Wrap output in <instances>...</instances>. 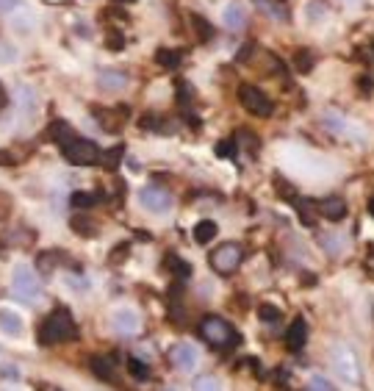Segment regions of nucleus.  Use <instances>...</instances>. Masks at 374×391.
Masks as SVG:
<instances>
[{
	"label": "nucleus",
	"instance_id": "nucleus-1",
	"mask_svg": "<svg viewBox=\"0 0 374 391\" xmlns=\"http://www.w3.org/2000/svg\"><path fill=\"white\" fill-rule=\"evenodd\" d=\"M78 336V325H75V319H72V314L69 311H64V308H59V311H53L45 322H42V327H39V341L42 344H64V341H72Z\"/></svg>",
	"mask_w": 374,
	"mask_h": 391
},
{
	"label": "nucleus",
	"instance_id": "nucleus-2",
	"mask_svg": "<svg viewBox=\"0 0 374 391\" xmlns=\"http://www.w3.org/2000/svg\"><path fill=\"white\" fill-rule=\"evenodd\" d=\"M200 336H203L211 347H217V350H225V347L239 344V333L227 325L225 319H219V317H205V319L200 322Z\"/></svg>",
	"mask_w": 374,
	"mask_h": 391
},
{
	"label": "nucleus",
	"instance_id": "nucleus-3",
	"mask_svg": "<svg viewBox=\"0 0 374 391\" xmlns=\"http://www.w3.org/2000/svg\"><path fill=\"white\" fill-rule=\"evenodd\" d=\"M62 150L64 159L72 166H92V164H100V156H103V150L94 144L92 139H81V136H75L72 142H67Z\"/></svg>",
	"mask_w": 374,
	"mask_h": 391
},
{
	"label": "nucleus",
	"instance_id": "nucleus-4",
	"mask_svg": "<svg viewBox=\"0 0 374 391\" xmlns=\"http://www.w3.org/2000/svg\"><path fill=\"white\" fill-rule=\"evenodd\" d=\"M211 269L219 272V275H230V272H236L239 266H242V261H244V250H242V244H236V242H225V244H219L217 250L211 253Z\"/></svg>",
	"mask_w": 374,
	"mask_h": 391
},
{
	"label": "nucleus",
	"instance_id": "nucleus-5",
	"mask_svg": "<svg viewBox=\"0 0 374 391\" xmlns=\"http://www.w3.org/2000/svg\"><path fill=\"white\" fill-rule=\"evenodd\" d=\"M333 366H336V372L344 378V383L361 386V363H358V356L352 353V347L336 344L333 347Z\"/></svg>",
	"mask_w": 374,
	"mask_h": 391
},
{
	"label": "nucleus",
	"instance_id": "nucleus-6",
	"mask_svg": "<svg viewBox=\"0 0 374 391\" xmlns=\"http://www.w3.org/2000/svg\"><path fill=\"white\" fill-rule=\"evenodd\" d=\"M11 286H14L17 297H23V300H28V302H33V300L42 297V283H39V278L33 275L31 266H26V264H20V266L14 269Z\"/></svg>",
	"mask_w": 374,
	"mask_h": 391
},
{
	"label": "nucleus",
	"instance_id": "nucleus-7",
	"mask_svg": "<svg viewBox=\"0 0 374 391\" xmlns=\"http://www.w3.org/2000/svg\"><path fill=\"white\" fill-rule=\"evenodd\" d=\"M239 100H242V106L247 108L249 114H255V117H272V100L266 98V92H261L258 86L244 84L239 89Z\"/></svg>",
	"mask_w": 374,
	"mask_h": 391
},
{
	"label": "nucleus",
	"instance_id": "nucleus-8",
	"mask_svg": "<svg viewBox=\"0 0 374 391\" xmlns=\"http://www.w3.org/2000/svg\"><path fill=\"white\" fill-rule=\"evenodd\" d=\"M139 200H142V205L150 214H166L172 208V195L166 189H161V186H144L139 192Z\"/></svg>",
	"mask_w": 374,
	"mask_h": 391
},
{
	"label": "nucleus",
	"instance_id": "nucleus-9",
	"mask_svg": "<svg viewBox=\"0 0 374 391\" xmlns=\"http://www.w3.org/2000/svg\"><path fill=\"white\" fill-rule=\"evenodd\" d=\"M169 361H172V366H178L181 372H191V369H197L200 353H197V347H194V344L181 341V344H175V347L169 350Z\"/></svg>",
	"mask_w": 374,
	"mask_h": 391
},
{
	"label": "nucleus",
	"instance_id": "nucleus-10",
	"mask_svg": "<svg viewBox=\"0 0 374 391\" xmlns=\"http://www.w3.org/2000/svg\"><path fill=\"white\" fill-rule=\"evenodd\" d=\"M222 23L230 28V31H242L247 26V8L242 3H227L222 8Z\"/></svg>",
	"mask_w": 374,
	"mask_h": 391
},
{
	"label": "nucleus",
	"instance_id": "nucleus-11",
	"mask_svg": "<svg viewBox=\"0 0 374 391\" xmlns=\"http://www.w3.org/2000/svg\"><path fill=\"white\" fill-rule=\"evenodd\" d=\"M285 344H288L291 353H300V350L308 344V325H305V319H294V322L288 325Z\"/></svg>",
	"mask_w": 374,
	"mask_h": 391
},
{
	"label": "nucleus",
	"instance_id": "nucleus-12",
	"mask_svg": "<svg viewBox=\"0 0 374 391\" xmlns=\"http://www.w3.org/2000/svg\"><path fill=\"white\" fill-rule=\"evenodd\" d=\"M111 325L117 327L120 333H136L139 325H142V319H139V314L133 308H117L114 317H111Z\"/></svg>",
	"mask_w": 374,
	"mask_h": 391
},
{
	"label": "nucleus",
	"instance_id": "nucleus-13",
	"mask_svg": "<svg viewBox=\"0 0 374 391\" xmlns=\"http://www.w3.org/2000/svg\"><path fill=\"white\" fill-rule=\"evenodd\" d=\"M316 208H319V214H322L324 220H330V222H339V220L346 217V203H344L341 197H327V200L316 203Z\"/></svg>",
	"mask_w": 374,
	"mask_h": 391
},
{
	"label": "nucleus",
	"instance_id": "nucleus-14",
	"mask_svg": "<svg viewBox=\"0 0 374 391\" xmlns=\"http://www.w3.org/2000/svg\"><path fill=\"white\" fill-rule=\"evenodd\" d=\"M97 84H100L103 89H108V92H117V89L128 86V72L117 69V67H111V69H103V72L97 75Z\"/></svg>",
	"mask_w": 374,
	"mask_h": 391
},
{
	"label": "nucleus",
	"instance_id": "nucleus-15",
	"mask_svg": "<svg viewBox=\"0 0 374 391\" xmlns=\"http://www.w3.org/2000/svg\"><path fill=\"white\" fill-rule=\"evenodd\" d=\"M92 372L100 378V380L114 383V380H117V361L111 358V356H94L92 358Z\"/></svg>",
	"mask_w": 374,
	"mask_h": 391
},
{
	"label": "nucleus",
	"instance_id": "nucleus-16",
	"mask_svg": "<svg viewBox=\"0 0 374 391\" xmlns=\"http://www.w3.org/2000/svg\"><path fill=\"white\" fill-rule=\"evenodd\" d=\"M0 330L6 333V336H20L26 325H23V317L17 314V311H11V308H0Z\"/></svg>",
	"mask_w": 374,
	"mask_h": 391
},
{
	"label": "nucleus",
	"instance_id": "nucleus-17",
	"mask_svg": "<svg viewBox=\"0 0 374 391\" xmlns=\"http://www.w3.org/2000/svg\"><path fill=\"white\" fill-rule=\"evenodd\" d=\"M92 111H94V120H97L106 130L117 133V130L123 128V123H125L123 111H108V108H92Z\"/></svg>",
	"mask_w": 374,
	"mask_h": 391
},
{
	"label": "nucleus",
	"instance_id": "nucleus-18",
	"mask_svg": "<svg viewBox=\"0 0 374 391\" xmlns=\"http://www.w3.org/2000/svg\"><path fill=\"white\" fill-rule=\"evenodd\" d=\"M255 3V8L261 11V14H266L269 20H288V11L283 8L280 0H252Z\"/></svg>",
	"mask_w": 374,
	"mask_h": 391
},
{
	"label": "nucleus",
	"instance_id": "nucleus-19",
	"mask_svg": "<svg viewBox=\"0 0 374 391\" xmlns=\"http://www.w3.org/2000/svg\"><path fill=\"white\" fill-rule=\"evenodd\" d=\"M47 136H50V139H53L56 144H62V147H64V144H67V142H72V139H75L78 133L72 130V125H69V123H64V120H56V123H53V125L47 128Z\"/></svg>",
	"mask_w": 374,
	"mask_h": 391
},
{
	"label": "nucleus",
	"instance_id": "nucleus-20",
	"mask_svg": "<svg viewBox=\"0 0 374 391\" xmlns=\"http://www.w3.org/2000/svg\"><path fill=\"white\" fill-rule=\"evenodd\" d=\"M217 233H219V225L214 220H203V222L194 225V242L197 244H211L217 239Z\"/></svg>",
	"mask_w": 374,
	"mask_h": 391
},
{
	"label": "nucleus",
	"instance_id": "nucleus-21",
	"mask_svg": "<svg viewBox=\"0 0 374 391\" xmlns=\"http://www.w3.org/2000/svg\"><path fill=\"white\" fill-rule=\"evenodd\" d=\"M69 228H72V233H78V236H84V239H92V236H97L94 222L89 220V217H84V214H75V217L69 220Z\"/></svg>",
	"mask_w": 374,
	"mask_h": 391
},
{
	"label": "nucleus",
	"instance_id": "nucleus-22",
	"mask_svg": "<svg viewBox=\"0 0 374 391\" xmlns=\"http://www.w3.org/2000/svg\"><path fill=\"white\" fill-rule=\"evenodd\" d=\"M59 261H64V253H59V250L39 253V259H36V269H39L42 275H47V272H53V269L59 266Z\"/></svg>",
	"mask_w": 374,
	"mask_h": 391
},
{
	"label": "nucleus",
	"instance_id": "nucleus-23",
	"mask_svg": "<svg viewBox=\"0 0 374 391\" xmlns=\"http://www.w3.org/2000/svg\"><path fill=\"white\" fill-rule=\"evenodd\" d=\"M294 205H297V211H300V217H302V222L313 228L316 225V214H319V208L313 205V200H302V197H297L294 200Z\"/></svg>",
	"mask_w": 374,
	"mask_h": 391
},
{
	"label": "nucleus",
	"instance_id": "nucleus-24",
	"mask_svg": "<svg viewBox=\"0 0 374 391\" xmlns=\"http://www.w3.org/2000/svg\"><path fill=\"white\" fill-rule=\"evenodd\" d=\"M156 62L164 67V69H178V67H181V53H178V50H169V47H158Z\"/></svg>",
	"mask_w": 374,
	"mask_h": 391
},
{
	"label": "nucleus",
	"instance_id": "nucleus-25",
	"mask_svg": "<svg viewBox=\"0 0 374 391\" xmlns=\"http://www.w3.org/2000/svg\"><path fill=\"white\" fill-rule=\"evenodd\" d=\"M123 144H114V147H108V150H103V156H100V164L106 166V169H117L120 164H123Z\"/></svg>",
	"mask_w": 374,
	"mask_h": 391
},
{
	"label": "nucleus",
	"instance_id": "nucleus-26",
	"mask_svg": "<svg viewBox=\"0 0 374 391\" xmlns=\"http://www.w3.org/2000/svg\"><path fill=\"white\" fill-rule=\"evenodd\" d=\"M188 20H191V28H194V33H197V39H200V42H208V39L214 36V28L208 26V20H205V17L191 14Z\"/></svg>",
	"mask_w": 374,
	"mask_h": 391
},
{
	"label": "nucleus",
	"instance_id": "nucleus-27",
	"mask_svg": "<svg viewBox=\"0 0 374 391\" xmlns=\"http://www.w3.org/2000/svg\"><path fill=\"white\" fill-rule=\"evenodd\" d=\"M275 192H278L285 203H294V200H297V189H294V183L285 181L283 175H275Z\"/></svg>",
	"mask_w": 374,
	"mask_h": 391
},
{
	"label": "nucleus",
	"instance_id": "nucleus-28",
	"mask_svg": "<svg viewBox=\"0 0 374 391\" xmlns=\"http://www.w3.org/2000/svg\"><path fill=\"white\" fill-rule=\"evenodd\" d=\"M164 266H172V272H175L178 278H188V275H191V264L181 261L178 256H166V259H164Z\"/></svg>",
	"mask_w": 374,
	"mask_h": 391
},
{
	"label": "nucleus",
	"instance_id": "nucleus-29",
	"mask_svg": "<svg viewBox=\"0 0 374 391\" xmlns=\"http://www.w3.org/2000/svg\"><path fill=\"white\" fill-rule=\"evenodd\" d=\"M128 372L133 375V380H147V378H150V366H147V363H142L139 358L128 361Z\"/></svg>",
	"mask_w": 374,
	"mask_h": 391
},
{
	"label": "nucleus",
	"instance_id": "nucleus-30",
	"mask_svg": "<svg viewBox=\"0 0 374 391\" xmlns=\"http://www.w3.org/2000/svg\"><path fill=\"white\" fill-rule=\"evenodd\" d=\"M17 100H20V106H23L26 111H33V108H36V92H33L31 86H20V89H17Z\"/></svg>",
	"mask_w": 374,
	"mask_h": 391
},
{
	"label": "nucleus",
	"instance_id": "nucleus-31",
	"mask_svg": "<svg viewBox=\"0 0 374 391\" xmlns=\"http://www.w3.org/2000/svg\"><path fill=\"white\" fill-rule=\"evenodd\" d=\"M258 314H261V319L264 322H269V325H275V322H280V308L278 305H269V302H264L261 308H258Z\"/></svg>",
	"mask_w": 374,
	"mask_h": 391
},
{
	"label": "nucleus",
	"instance_id": "nucleus-32",
	"mask_svg": "<svg viewBox=\"0 0 374 391\" xmlns=\"http://www.w3.org/2000/svg\"><path fill=\"white\" fill-rule=\"evenodd\" d=\"M305 14H308V23H322L324 14H327V8L322 6V0H311L308 8H305Z\"/></svg>",
	"mask_w": 374,
	"mask_h": 391
},
{
	"label": "nucleus",
	"instance_id": "nucleus-33",
	"mask_svg": "<svg viewBox=\"0 0 374 391\" xmlns=\"http://www.w3.org/2000/svg\"><path fill=\"white\" fill-rule=\"evenodd\" d=\"M94 203H97V195H92V192H75V195H72V205L81 208V211L92 208Z\"/></svg>",
	"mask_w": 374,
	"mask_h": 391
},
{
	"label": "nucleus",
	"instance_id": "nucleus-34",
	"mask_svg": "<svg viewBox=\"0 0 374 391\" xmlns=\"http://www.w3.org/2000/svg\"><path fill=\"white\" fill-rule=\"evenodd\" d=\"M194 391H222L217 378H211V375H203V378H197L194 380Z\"/></svg>",
	"mask_w": 374,
	"mask_h": 391
},
{
	"label": "nucleus",
	"instance_id": "nucleus-35",
	"mask_svg": "<svg viewBox=\"0 0 374 391\" xmlns=\"http://www.w3.org/2000/svg\"><path fill=\"white\" fill-rule=\"evenodd\" d=\"M294 64H297L300 72H311L313 69V53L311 50H300V53H297V59H294Z\"/></svg>",
	"mask_w": 374,
	"mask_h": 391
},
{
	"label": "nucleus",
	"instance_id": "nucleus-36",
	"mask_svg": "<svg viewBox=\"0 0 374 391\" xmlns=\"http://www.w3.org/2000/svg\"><path fill=\"white\" fill-rule=\"evenodd\" d=\"M17 59V50H14V45H8V42H0V64H11Z\"/></svg>",
	"mask_w": 374,
	"mask_h": 391
},
{
	"label": "nucleus",
	"instance_id": "nucleus-37",
	"mask_svg": "<svg viewBox=\"0 0 374 391\" xmlns=\"http://www.w3.org/2000/svg\"><path fill=\"white\" fill-rule=\"evenodd\" d=\"M106 47H108V50H123V47H125V36L120 31H111L108 36H106Z\"/></svg>",
	"mask_w": 374,
	"mask_h": 391
},
{
	"label": "nucleus",
	"instance_id": "nucleus-38",
	"mask_svg": "<svg viewBox=\"0 0 374 391\" xmlns=\"http://www.w3.org/2000/svg\"><path fill=\"white\" fill-rule=\"evenodd\" d=\"M236 153V142L233 139H225V142H219L217 144V156L219 159H230Z\"/></svg>",
	"mask_w": 374,
	"mask_h": 391
},
{
	"label": "nucleus",
	"instance_id": "nucleus-39",
	"mask_svg": "<svg viewBox=\"0 0 374 391\" xmlns=\"http://www.w3.org/2000/svg\"><path fill=\"white\" fill-rule=\"evenodd\" d=\"M23 8V0H0V14H14Z\"/></svg>",
	"mask_w": 374,
	"mask_h": 391
},
{
	"label": "nucleus",
	"instance_id": "nucleus-40",
	"mask_svg": "<svg viewBox=\"0 0 374 391\" xmlns=\"http://www.w3.org/2000/svg\"><path fill=\"white\" fill-rule=\"evenodd\" d=\"M31 23H33V17H31V14H23V17H14V28H17V31H23V33H28V31H31Z\"/></svg>",
	"mask_w": 374,
	"mask_h": 391
},
{
	"label": "nucleus",
	"instance_id": "nucleus-41",
	"mask_svg": "<svg viewBox=\"0 0 374 391\" xmlns=\"http://www.w3.org/2000/svg\"><path fill=\"white\" fill-rule=\"evenodd\" d=\"M128 253H130V244H117V247H114V253H111V264L125 261L128 259Z\"/></svg>",
	"mask_w": 374,
	"mask_h": 391
},
{
	"label": "nucleus",
	"instance_id": "nucleus-42",
	"mask_svg": "<svg viewBox=\"0 0 374 391\" xmlns=\"http://www.w3.org/2000/svg\"><path fill=\"white\" fill-rule=\"evenodd\" d=\"M311 391H336L324 378H311Z\"/></svg>",
	"mask_w": 374,
	"mask_h": 391
},
{
	"label": "nucleus",
	"instance_id": "nucleus-43",
	"mask_svg": "<svg viewBox=\"0 0 374 391\" xmlns=\"http://www.w3.org/2000/svg\"><path fill=\"white\" fill-rule=\"evenodd\" d=\"M178 100H181V103L191 100V86H188L186 81H178Z\"/></svg>",
	"mask_w": 374,
	"mask_h": 391
},
{
	"label": "nucleus",
	"instance_id": "nucleus-44",
	"mask_svg": "<svg viewBox=\"0 0 374 391\" xmlns=\"http://www.w3.org/2000/svg\"><path fill=\"white\" fill-rule=\"evenodd\" d=\"M139 125H142V128H147V130L161 128V125H158V117H156V114H147V117H142V120H139Z\"/></svg>",
	"mask_w": 374,
	"mask_h": 391
},
{
	"label": "nucleus",
	"instance_id": "nucleus-45",
	"mask_svg": "<svg viewBox=\"0 0 374 391\" xmlns=\"http://www.w3.org/2000/svg\"><path fill=\"white\" fill-rule=\"evenodd\" d=\"M252 53H258V45H252V42H249V45H244V47L239 50V56H236V59H239V62H247Z\"/></svg>",
	"mask_w": 374,
	"mask_h": 391
},
{
	"label": "nucleus",
	"instance_id": "nucleus-46",
	"mask_svg": "<svg viewBox=\"0 0 374 391\" xmlns=\"http://www.w3.org/2000/svg\"><path fill=\"white\" fill-rule=\"evenodd\" d=\"M0 372H3V378H11V380H17V378H20V369H17V366H8V363H6Z\"/></svg>",
	"mask_w": 374,
	"mask_h": 391
},
{
	"label": "nucleus",
	"instance_id": "nucleus-47",
	"mask_svg": "<svg viewBox=\"0 0 374 391\" xmlns=\"http://www.w3.org/2000/svg\"><path fill=\"white\" fill-rule=\"evenodd\" d=\"M0 164H17V156L11 150H0Z\"/></svg>",
	"mask_w": 374,
	"mask_h": 391
},
{
	"label": "nucleus",
	"instance_id": "nucleus-48",
	"mask_svg": "<svg viewBox=\"0 0 374 391\" xmlns=\"http://www.w3.org/2000/svg\"><path fill=\"white\" fill-rule=\"evenodd\" d=\"M6 103V92H3V86H0V106Z\"/></svg>",
	"mask_w": 374,
	"mask_h": 391
},
{
	"label": "nucleus",
	"instance_id": "nucleus-49",
	"mask_svg": "<svg viewBox=\"0 0 374 391\" xmlns=\"http://www.w3.org/2000/svg\"><path fill=\"white\" fill-rule=\"evenodd\" d=\"M111 3H136V0H111Z\"/></svg>",
	"mask_w": 374,
	"mask_h": 391
},
{
	"label": "nucleus",
	"instance_id": "nucleus-50",
	"mask_svg": "<svg viewBox=\"0 0 374 391\" xmlns=\"http://www.w3.org/2000/svg\"><path fill=\"white\" fill-rule=\"evenodd\" d=\"M369 208H372V214H374V200H372V205H369Z\"/></svg>",
	"mask_w": 374,
	"mask_h": 391
},
{
	"label": "nucleus",
	"instance_id": "nucleus-51",
	"mask_svg": "<svg viewBox=\"0 0 374 391\" xmlns=\"http://www.w3.org/2000/svg\"><path fill=\"white\" fill-rule=\"evenodd\" d=\"M166 391H175V389H166Z\"/></svg>",
	"mask_w": 374,
	"mask_h": 391
}]
</instances>
